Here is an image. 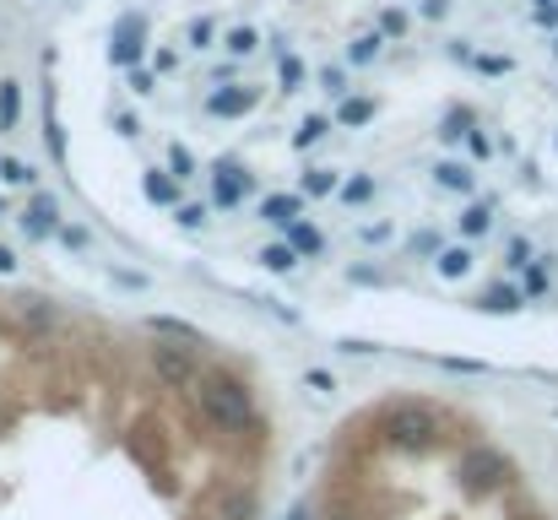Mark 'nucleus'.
<instances>
[{
	"label": "nucleus",
	"instance_id": "72a5a7b5",
	"mask_svg": "<svg viewBox=\"0 0 558 520\" xmlns=\"http://www.w3.org/2000/svg\"><path fill=\"white\" fill-rule=\"evenodd\" d=\"M526 293H548V266H543V261L526 266Z\"/></svg>",
	"mask_w": 558,
	"mask_h": 520
},
{
	"label": "nucleus",
	"instance_id": "37998d69",
	"mask_svg": "<svg viewBox=\"0 0 558 520\" xmlns=\"http://www.w3.org/2000/svg\"><path fill=\"white\" fill-rule=\"evenodd\" d=\"M445 11H450V0H423V16H434V22H439Z\"/></svg>",
	"mask_w": 558,
	"mask_h": 520
},
{
	"label": "nucleus",
	"instance_id": "39448f33",
	"mask_svg": "<svg viewBox=\"0 0 558 520\" xmlns=\"http://www.w3.org/2000/svg\"><path fill=\"white\" fill-rule=\"evenodd\" d=\"M255 104H260V87H250V82H228V87H211L206 114H211V120H244Z\"/></svg>",
	"mask_w": 558,
	"mask_h": 520
},
{
	"label": "nucleus",
	"instance_id": "ea45409f",
	"mask_svg": "<svg viewBox=\"0 0 558 520\" xmlns=\"http://www.w3.org/2000/svg\"><path fill=\"white\" fill-rule=\"evenodd\" d=\"M412 250H417V255H439V239H434V233H417Z\"/></svg>",
	"mask_w": 558,
	"mask_h": 520
},
{
	"label": "nucleus",
	"instance_id": "f03ea898",
	"mask_svg": "<svg viewBox=\"0 0 558 520\" xmlns=\"http://www.w3.org/2000/svg\"><path fill=\"white\" fill-rule=\"evenodd\" d=\"M379 428H385V445L401 450V456H423V450L439 445V412L428 401H412V396L390 401L379 412Z\"/></svg>",
	"mask_w": 558,
	"mask_h": 520
},
{
	"label": "nucleus",
	"instance_id": "cd10ccee",
	"mask_svg": "<svg viewBox=\"0 0 558 520\" xmlns=\"http://www.w3.org/2000/svg\"><path fill=\"white\" fill-rule=\"evenodd\" d=\"M169 173H174L180 184H185L190 173H195V153H190V147H180V142L169 147Z\"/></svg>",
	"mask_w": 558,
	"mask_h": 520
},
{
	"label": "nucleus",
	"instance_id": "1a4fd4ad",
	"mask_svg": "<svg viewBox=\"0 0 558 520\" xmlns=\"http://www.w3.org/2000/svg\"><path fill=\"white\" fill-rule=\"evenodd\" d=\"M260 217L277 222V228H288V222L304 217V195H266V201H260Z\"/></svg>",
	"mask_w": 558,
	"mask_h": 520
},
{
	"label": "nucleus",
	"instance_id": "9b49d317",
	"mask_svg": "<svg viewBox=\"0 0 558 520\" xmlns=\"http://www.w3.org/2000/svg\"><path fill=\"white\" fill-rule=\"evenodd\" d=\"M16 321H22L27 331H49V326L60 321V310H54L49 299H22V304H16Z\"/></svg>",
	"mask_w": 558,
	"mask_h": 520
},
{
	"label": "nucleus",
	"instance_id": "c9c22d12",
	"mask_svg": "<svg viewBox=\"0 0 558 520\" xmlns=\"http://www.w3.org/2000/svg\"><path fill=\"white\" fill-rule=\"evenodd\" d=\"M190 44H195V49H206V44H211V16L190 22Z\"/></svg>",
	"mask_w": 558,
	"mask_h": 520
},
{
	"label": "nucleus",
	"instance_id": "dca6fc26",
	"mask_svg": "<svg viewBox=\"0 0 558 520\" xmlns=\"http://www.w3.org/2000/svg\"><path fill=\"white\" fill-rule=\"evenodd\" d=\"M374 114H379V104H374V98H342V109H337V120H342L348 131H359V125H369Z\"/></svg>",
	"mask_w": 558,
	"mask_h": 520
},
{
	"label": "nucleus",
	"instance_id": "423d86ee",
	"mask_svg": "<svg viewBox=\"0 0 558 520\" xmlns=\"http://www.w3.org/2000/svg\"><path fill=\"white\" fill-rule=\"evenodd\" d=\"M142 38H147V16H120V22H114L109 60H114V65H125V71H131V65H142V55H147V44H142Z\"/></svg>",
	"mask_w": 558,
	"mask_h": 520
},
{
	"label": "nucleus",
	"instance_id": "79ce46f5",
	"mask_svg": "<svg viewBox=\"0 0 558 520\" xmlns=\"http://www.w3.org/2000/svg\"><path fill=\"white\" fill-rule=\"evenodd\" d=\"M174 65H180V55H174V49H163V55L153 60V71H174Z\"/></svg>",
	"mask_w": 558,
	"mask_h": 520
},
{
	"label": "nucleus",
	"instance_id": "49530a36",
	"mask_svg": "<svg viewBox=\"0 0 558 520\" xmlns=\"http://www.w3.org/2000/svg\"><path fill=\"white\" fill-rule=\"evenodd\" d=\"M537 22H543V27H558V5H548V11H537Z\"/></svg>",
	"mask_w": 558,
	"mask_h": 520
},
{
	"label": "nucleus",
	"instance_id": "393cba45",
	"mask_svg": "<svg viewBox=\"0 0 558 520\" xmlns=\"http://www.w3.org/2000/svg\"><path fill=\"white\" fill-rule=\"evenodd\" d=\"M379 44H385V33H364L359 44H348V60H353V65H369L374 55H379Z\"/></svg>",
	"mask_w": 558,
	"mask_h": 520
},
{
	"label": "nucleus",
	"instance_id": "473e14b6",
	"mask_svg": "<svg viewBox=\"0 0 558 520\" xmlns=\"http://www.w3.org/2000/svg\"><path fill=\"white\" fill-rule=\"evenodd\" d=\"M379 33H385V38H401V33H407V16H401L396 5H390V11H379Z\"/></svg>",
	"mask_w": 558,
	"mask_h": 520
},
{
	"label": "nucleus",
	"instance_id": "09e8293b",
	"mask_svg": "<svg viewBox=\"0 0 558 520\" xmlns=\"http://www.w3.org/2000/svg\"><path fill=\"white\" fill-rule=\"evenodd\" d=\"M532 5H537V11H548V5H558V0H532Z\"/></svg>",
	"mask_w": 558,
	"mask_h": 520
},
{
	"label": "nucleus",
	"instance_id": "a211bd4d",
	"mask_svg": "<svg viewBox=\"0 0 558 520\" xmlns=\"http://www.w3.org/2000/svg\"><path fill=\"white\" fill-rule=\"evenodd\" d=\"M260 266H266L271 277H288V271L299 266V250H293V244H266V250H260Z\"/></svg>",
	"mask_w": 558,
	"mask_h": 520
},
{
	"label": "nucleus",
	"instance_id": "6e6552de",
	"mask_svg": "<svg viewBox=\"0 0 558 520\" xmlns=\"http://www.w3.org/2000/svg\"><path fill=\"white\" fill-rule=\"evenodd\" d=\"M54 228H60V201L38 190V195L27 201V211H22V233H27V239H44V233H54Z\"/></svg>",
	"mask_w": 558,
	"mask_h": 520
},
{
	"label": "nucleus",
	"instance_id": "de8ad7c7",
	"mask_svg": "<svg viewBox=\"0 0 558 520\" xmlns=\"http://www.w3.org/2000/svg\"><path fill=\"white\" fill-rule=\"evenodd\" d=\"M326 520H353V516H348V510H331V516H326Z\"/></svg>",
	"mask_w": 558,
	"mask_h": 520
},
{
	"label": "nucleus",
	"instance_id": "2eb2a0df",
	"mask_svg": "<svg viewBox=\"0 0 558 520\" xmlns=\"http://www.w3.org/2000/svg\"><path fill=\"white\" fill-rule=\"evenodd\" d=\"M147 201H153V206H174V201H180V179L163 173V169H153L147 173Z\"/></svg>",
	"mask_w": 558,
	"mask_h": 520
},
{
	"label": "nucleus",
	"instance_id": "5701e85b",
	"mask_svg": "<svg viewBox=\"0 0 558 520\" xmlns=\"http://www.w3.org/2000/svg\"><path fill=\"white\" fill-rule=\"evenodd\" d=\"M222 44H228V55H255V49H260V33H255V27H233Z\"/></svg>",
	"mask_w": 558,
	"mask_h": 520
},
{
	"label": "nucleus",
	"instance_id": "20e7f679",
	"mask_svg": "<svg viewBox=\"0 0 558 520\" xmlns=\"http://www.w3.org/2000/svg\"><path fill=\"white\" fill-rule=\"evenodd\" d=\"M153 368H158V379L169 385V390H185L201 379V363H195V347H180V342H163L153 347Z\"/></svg>",
	"mask_w": 558,
	"mask_h": 520
},
{
	"label": "nucleus",
	"instance_id": "f704fd0d",
	"mask_svg": "<svg viewBox=\"0 0 558 520\" xmlns=\"http://www.w3.org/2000/svg\"><path fill=\"white\" fill-rule=\"evenodd\" d=\"M180 228H206V206H180Z\"/></svg>",
	"mask_w": 558,
	"mask_h": 520
},
{
	"label": "nucleus",
	"instance_id": "4c0bfd02",
	"mask_svg": "<svg viewBox=\"0 0 558 520\" xmlns=\"http://www.w3.org/2000/svg\"><path fill=\"white\" fill-rule=\"evenodd\" d=\"M466 147H472V158H488V153H494V142H488L483 131H466Z\"/></svg>",
	"mask_w": 558,
	"mask_h": 520
},
{
	"label": "nucleus",
	"instance_id": "e433bc0d",
	"mask_svg": "<svg viewBox=\"0 0 558 520\" xmlns=\"http://www.w3.org/2000/svg\"><path fill=\"white\" fill-rule=\"evenodd\" d=\"M472 65H477V71H488V76H505V71H510V60H499V55H477Z\"/></svg>",
	"mask_w": 558,
	"mask_h": 520
},
{
	"label": "nucleus",
	"instance_id": "4be33fe9",
	"mask_svg": "<svg viewBox=\"0 0 558 520\" xmlns=\"http://www.w3.org/2000/svg\"><path fill=\"white\" fill-rule=\"evenodd\" d=\"M250 516H255V499H250L244 488L222 494V520H250Z\"/></svg>",
	"mask_w": 558,
	"mask_h": 520
},
{
	"label": "nucleus",
	"instance_id": "7c9ffc66",
	"mask_svg": "<svg viewBox=\"0 0 558 520\" xmlns=\"http://www.w3.org/2000/svg\"><path fill=\"white\" fill-rule=\"evenodd\" d=\"M320 82H326V93H337V98H353V87H348V71H342V65H326V71H320Z\"/></svg>",
	"mask_w": 558,
	"mask_h": 520
},
{
	"label": "nucleus",
	"instance_id": "2f4dec72",
	"mask_svg": "<svg viewBox=\"0 0 558 520\" xmlns=\"http://www.w3.org/2000/svg\"><path fill=\"white\" fill-rule=\"evenodd\" d=\"M532 261H537V255H532V239H510V261H505V266H510V271H526Z\"/></svg>",
	"mask_w": 558,
	"mask_h": 520
},
{
	"label": "nucleus",
	"instance_id": "4468645a",
	"mask_svg": "<svg viewBox=\"0 0 558 520\" xmlns=\"http://www.w3.org/2000/svg\"><path fill=\"white\" fill-rule=\"evenodd\" d=\"M158 337H169V342H185V347H201V331L195 326H185V321H174V315H153L147 321Z\"/></svg>",
	"mask_w": 558,
	"mask_h": 520
},
{
	"label": "nucleus",
	"instance_id": "c85d7f7f",
	"mask_svg": "<svg viewBox=\"0 0 558 520\" xmlns=\"http://www.w3.org/2000/svg\"><path fill=\"white\" fill-rule=\"evenodd\" d=\"M369 195H374V179H369V173H359V179H348V184H342V201H348V206H364Z\"/></svg>",
	"mask_w": 558,
	"mask_h": 520
},
{
	"label": "nucleus",
	"instance_id": "9d476101",
	"mask_svg": "<svg viewBox=\"0 0 558 520\" xmlns=\"http://www.w3.org/2000/svg\"><path fill=\"white\" fill-rule=\"evenodd\" d=\"M521 304H526V293L510 288V282H499V288H488V293L477 299V310H488V315H515Z\"/></svg>",
	"mask_w": 558,
	"mask_h": 520
},
{
	"label": "nucleus",
	"instance_id": "a19ab883",
	"mask_svg": "<svg viewBox=\"0 0 558 520\" xmlns=\"http://www.w3.org/2000/svg\"><path fill=\"white\" fill-rule=\"evenodd\" d=\"M304 379H310V385H315V390H337V379H331V374H326V368H310V374H304Z\"/></svg>",
	"mask_w": 558,
	"mask_h": 520
},
{
	"label": "nucleus",
	"instance_id": "c756f323",
	"mask_svg": "<svg viewBox=\"0 0 558 520\" xmlns=\"http://www.w3.org/2000/svg\"><path fill=\"white\" fill-rule=\"evenodd\" d=\"M0 184H33V169L22 158H0Z\"/></svg>",
	"mask_w": 558,
	"mask_h": 520
},
{
	"label": "nucleus",
	"instance_id": "f3484780",
	"mask_svg": "<svg viewBox=\"0 0 558 520\" xmlns=\"http://www.w3.org/2000/svg\"><path fill=\"white\" fill-rule=\"evenodd\" d=\"M488 228H494V201H477V206L461 211V233H466V239H483Z\"/></svg>",
	"mask_w": 558,
	"mask_h": 520
},
{
	"label": "nucleus",
	"instance_id": "bb28decb",
	"mask_svg": "<svg viewBox=\"0 0 558 520\" xmlns=\"http://www.w3.org/2000/svg\"><path fill=\"white\" fill-rule=\"evenodd\" d=\"M277 82H282V93H293V87L304 82V60H293V55H282V60H277Z\"/></svg>",
	"mask_w": 558,
	"mask_h": 520
},
{
	"label": "nucleus",
	"instance_id": "8fccbe9b",
	"mask_svg": "<svg viewBox=\"0 0 558 520\" xmlns=\"http://www.w3.org/2000/svg\"><path fill=\"white\" fill-rule=\"evenodd\" d=\"M554 55H558V38H554Z\"/></svg>",
	"mask_w": 558,
	"mask_h": 520
},
{
	"label": "nucleus",
	"instance_id": "f8f14e48",
	"mask_svg": "<svg viewBox=\"0 0 558 520\" xmlns=\"http://www.w3.org/2000/svg\"><path fill=\"white\" fill-rule=\"evenodd\" d=\"M434 184L450 190V195H472V190H477V179H472L466 164H439V169H434Z\"/></svg>",
	"mask_w": 558,
	"mask_h": 520
},
{
	"label": "nucleus",
	"instance_id": "ddd939ff",
	"mask_svg": "<svg viewBox=\"0 0 558 520\" xmlns=\"http://www.w3.org/2000/svg\"><path fill=\"white\" fill-rule=\"evenodd\" d=\"M288 244H293L299 255H320V250H326V233H320L315 222L299 217V222H288Z\"/></svg>",
	"mask_w": 558,
	"mask_h": 520
},
{
	"label": "nucleus",
	"instance_id": "7ed1b4c3",
	"mask_svg": "<svg viewBox=\"0 0 558 520\" xmlns=\"http://www.w3.org/2000/svg\"><path fill=\"white\" fill-rule=\"evenodd\" d=\"M456 477H461L466 494H499V488L510 483V461H505L499 450H488V445H472V450L461 456Z\"/></svg>",
	"mask_w": 558,
	"mask_h": 520
},
{
	"label": "nucleus",
	"instance_id": "0eeeda50",
	"mask_svg": "<svg viewBox=\"0 0 558 520\" xmlns=\"http://www.w3.org/2000/svg\"><path fill=\"white\" fill-rule=\"evenodd\" d=\"M244 195H250V169H244V164H217V169H211V201H217L222 211H233Z\"/></svg>",
	"mask_w": 558,
	"mask_h": 520
},
{
	"label": "nucleus",
	"instance_id": "c03bdc74",
	"mask_svg": "<svg viewBox=\"0 0 558 520\" xmlns=\"http://www.w3.org/2000/svg\"><path fill=\"white\" fill-rule=\"evenodd\" d=\"M288 520H315V505H304V499H299V505L288 510Z\"/></svg>",
	"mask_w": 558,
	"mask_h": 520
},
{
	"label": "nucleus",
	"instance_id": "a878e982",
	"mask_svg": "<svg viewBox=\"0 0 558 520\" xmlns=\"http://www.w3.org/2000/svg\"><path fill=\"white\" fill-rule=\"evenodd\" d=\"M331 190H342V184H337V169H310L304 173V195H331Z\"/></svg>",
	"mask_w": 558,
	"mask_h": 520
},
{
	"label": "nucleus",
	"instance_id": "f257e3e1",
	"mask_svg": "<svg viewBox=\"0 0 558 520\" xmlns=\"http://www.w3.org/2000/svg\"><path fill=\"white\" fill-rule=\"evenodd\" d=\"M195 385H201V390H195L201 418H206L217 434H255V428H260V418H255V396H250L244 379L211 368V374H201Z\"/></svg>",
	"mask_w": 558,
	"mask_h": 520
},
{
	"label": "nucleus",
	"instance_id": "58836bf2",
	"mask_svg": "<svg viewBox=\"0 0 558 520\" xmlns=\"http://www.w3.org/2000/svg\"><path fill=\"white\" fill-rule=\"evenodd\" d=\"M131 93H153V71H142V65H131Z\"/></svg>",
	"mask_w": 558,
	"mask_h": 520
},
{
	"label": "nucleus",
	"instance_id": "6ab92c4d",
	"mask_svg": "<svg viewBox=\"0 0 558 520\" xmlns=\"http://www.w3.org/2000/svg\"><path fill=\"white\" fill-rule=\"evenodd\" d=\"M434 266H439V277H450V282H456V277H466V271H472V250H466V244L439 250V255H434Z\"/></svg>",
	"mask_w": 558,
	"mask_h": 520
},
{
	"label": "nucleus",
	"instance_id": "a18cd8bd",
	"mask_svg": "<svg viewBox=\"0 0 558 520\" xmlns=\"http://www.w3.org/2000/svg\"><path fill=\"white\" fill-rule=\"evenodd\" d=\"M5 271H16V255H11V250L0 244V277H5Z\"/></svg>",
	"mask_w": 558,
	"mask_h": 520
},
{
	"label": "nucleus",
	"instance_id": "412c9836",
	"mask_svg": "<svg viewBox=\"0 0 558 520\" xmlns=\"http://www.w3.org/2000/svg\"><path fill=\"white\" fill-rule=\"evenodd\" d=\"M326 131H331V120H326V114H310V120L293 131V147H299V153H310L315 142H326Z\"/></svg>",
	"mask_w": 558,
	"mask_h": 520
},
{
	"label": "nucleus",
	"instance_id": "aec40b11",
	"mask_svg": "<svg viewBox=\"0 0 558 520\" xmlns=\"http://www.w3.org/2000/svg\"><path fill=\"white\" fill-rule=\"evenodd\" d=\"M16 120H22V87L0 82V131H16Z\"/></svg>",
	"mask_w": 558,
	"mask_h": 520
},
{
	"label": "nucleus",
	"instance_id": "b1692460",
	"mask_svg": "<svg viewBox=\"0 0 558 520\" xmlns=\"http://www.w3.org/2000/svg\"><path fill=\"white\" fill-rule=\"evenodd\" d=\"M466 131H472V109H450V114H445V125H439V136H445V142H461Z\"/></svg>",
	"mask_w": 558,
	"mask_h": 520
}]
</instances>
